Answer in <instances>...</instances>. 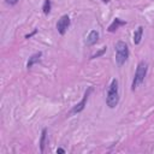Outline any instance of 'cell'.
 Instances as JSON below:
<instances>
[{
	"mask_svg": "<svg viewBox=\"0 0 154 154\" xmlns=\"http://www.w3.org/2000/svg\"><path fill=\"white\" fill-rule=\"evenodd\" d=\"M119 102V83L117 78H113L106 95V105L109 108H116Z\"/></svg>",
	"mask_w": 154,
	"mask_h": 154,
	"instance_id": "6da1fadb",
	"label": "cell"
},
{
	"mask_svg": "<svg viewBox=\"0 0 154 154\" xmlns=\"http://www.w3.org/2000/svg\"><path fill=\"white\" fill-rule=\"evenodd\" d=\"M147 72H148V63L144 60H141L137 64V67H136V71L134 75V79L131 83V90L132 91H135L143 83V81L147 76Z\"/></svg>",
	"mask_w": 154,
	"mask_h": 154,
	"instance_id": "7a4b0ae2",
	"label": "cell"
},
{
	"mask_svg": "<svg viewBox=\"0 0 154 154\" xmlns=\"http://www.w3.org/2000/svg\"><path fill=\"white\" fill-rule=\"evenodd\" d=\"M114 49H116V63L119 67H122L129 59L130 52H129V46L124 42V41H117L114 45Z\"/></svg>",
	"mask_w": 154,
	"mask_h": 154,
	"instance_id": "3957f363",
	"label": "cell"
},
{
	"mask_svg": "<svg viewBox=\"0 0 154 154\" xmlns=\"http://www.w3.org/2000/svg\"><path fill=\"white\" fill-rule=\"evenodd\" d=\"M94 90V88L90 85V87H88L87 89H85V91H84V94H83V97H82V100L78 102V103H76L71 109H70V112H69V116H72V114H76V113H81L84 108H85V106H87V102H88V99H89V96H90V94H91V91Z\"/></svg>",
	"mask_w": 154,
	"mask_h": 154,
	"instance_id": "277c9868",
	"label": "cell"
},
{
	"mask_svg": "<svg viewBox=\"0 0 154 154\" xmlns=\"http://www.w3.org/2000/svg\"><path fill=\"white\" fill-rule=\"evenodd\" d=\"M70 24H71L70 17H69L67 14H63V16L58 19V22H57V31H58L61 36L65 35L66 31H67V29L70 28Z\"/></svg>",
	"mask_w": 154,
	"mask_h": 154,
	"instance_id": "5b68a950",
	"label": "cell"
},
{
	"mask_svg": "<svg viewBox=\"0 0 154 154\" xmlns=\"http://www.w3.org/2000/svg\"><path fill=\"white\" fill-rule=\"evenodd\" d=\"M41 57H42V52H40V51L36 52V53H34V54H31V55L29 57L28 61H26V69L30 70L35 64L40 63V61H41Z\"/></svg>",
	"mask_w": 154,
	"mask_h": 154,
	"instance_id": "8992f818",
	"label": "cell"
},
{
	"mask_svg": "<svg viewBox=\"0 0 154 154\" xmlns=\"http://www.w3.org/2000/svg\"><path fill=\"white\" fill-rule=\"evenodd\" d=\"M99 37H100L99 32H97L96 30H91V31L88 34L87 38H85V45H87V46H94V45L99 41Z\"/></svg>",
	"mask_w": 154,
	"mask_h": 154,
	"instance_id": "52a82bcc",
	"label": "cell"
},
{
	"mask_svg": "<svg viewBox=\"0 0 154 154\" xmlns=\"http://www.w3.org/2000/svg\"><path fill=\"white\" fill-rule=\"evenodd\" d=\"M46 144H48V137H47V128H43L41 131V136H40V141H38V146H40V152L43 153L45 152V147Z\"/></svg>",
	"mask_w": 154,
	"mask_h": 154,
	"instance_id": "ba28073f",
	"label": "cell"
},
{
	"mask_svg": "<svg viewBox=\"0 0 154 154\" xmlns=\"http://www.w3.org/2000/svg\"><path fill=\"white\" fill-rule=\"evenodd\" d=\"M125 24H126L125 20H122L120 18H114L113 22L108 25L107 30H108V32H114L117 29H119V26H123V25H125Z\"/></svg>",
	"mask_w": 154,
	"mask_h": 154,
	"instance_id": "9c48e42d",
	"label": "cell"
},
{
	"mask_svg": "<svg viewBox=\"0 0 154 154\" xmlns=\"http://www.w3.org/2000/svg\"><path fill=\"white\" fill-rule=\"evenodd\" d=\"M143 31H144V28L142 26V25H140L136 30H135V32H134V38H132V41H134V45H140L141 43V41H142V37H143Z\"/></svg>",
	"mask_w": 154,
	"mask_h": 154,
	"instance_id": "30bf717a",
	"label": "cell"
},
{
	"mask_svg": "<svg viewBox=\"0 0 154 154\" xmlns=\"http://www.w3.org/2000/svg\"><path fill=\"white\" fill-rule=\"evenodd\" d=\"M52 10V0H43V5H42V12L45 16H48L51 13Z\"/></svg>",
	"mask_w": 154,
	"mask_h": 154,
	"instance_id": "8fae6325",
	"label": "cell"
},
{
	"mask_svg": "<svg viewBox=\"0 0 154 154\" xmlns=\"http://www.w3.org/2000/svg\"><path fill=\"white\" fill-rule=\"evenodd\" d=\"M106 51H107V47L105 46V47H102V48H101L100 51H97V52H96L95 54H93V55H91V57H90L89 59H90V60H93V59H96V58H99V57L103 55V54L106 53Z\"/></svg>",
	"mask_w": 154,
	"mask_h": 154,
	"instance_id": "7c38bea8",
	"label": "cell"
},
{
	"mask_svg": "<svg viewBox=\"0 0 154 154\" xmlns=\"http://www.w3.org/2000/svg\"><path fill=\"white\" fill-rule=\"evenodd\" d=\"M37 31H38L37 29H34V30H32L31 32H29V34H26V35H25L24 37H25V38H31V37H32L34 35H36V34H37Z\"/></svg>",
	"mask_w": 154,
	"mask_h": 154,
	"instance_id": "4fadbf2b",
	"label": "cell"
},
{
	"mask_svg": "<svg viewBox=\"0 0 154 154\" xmlns=\"http://www.w3.org/2000/svg\"><path fill=\"white\" fill-rule=\"evenodd\" d=\"M7 5H10V6H14V5H17L18 2H19V0H4Z\"/></svg>",
	"mask_w": 154,
	"mask_h": 154,
	"instance_id": "5bb4252c",
	"label": "cell"
},
{
	"mask_svg": "<svg viewBox=\"0 0 154 154\" xmlns=\"http://www.w3.org/2000/svg\"><path fill=\"white\" fill-rule=\"evenodd\" d=\"M65 153H66V152H65L64 148H60V147H59V148L57 149V154H65Z\"/></svg>",
	"mask_w": 154,
	"mask_h": 154,
	"instance_id": "9a60e30c",
	"label": "cell"
},
{
	"mask_svg": "<svg viewBox=\"0 0 154 154\" xmlns=\"http://www.w3.org/2000/svg\"><path fill=\"white\" fill-rule=\"evenodd\" d=\"M101 1L105 2V4H108V2H109V0H101Z\"/></svg>",
	"mask_w": 154,
	"mask_h": 154,
	"instance_id": "2e32d148",
	"label": "cell"
}]
</instances>
